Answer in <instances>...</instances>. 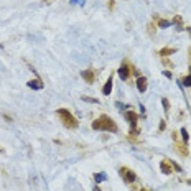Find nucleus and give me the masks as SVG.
Wrapping results in <instances>:
<instances>
[{
    "instance_id": "5701e85b",
    "label": "nucleus",
    "mask_w": 191,
    "mask_h": 191,
    "mask_svg": "<svg viewBox=\"0 0 191 191\" xmlns=\"http://www.w3.org/2000/svg\"><path fill=\"white\" fill-rule=\"evenodd\" d=\"M79 0H69V3H71V5H74V3H78Z\"/></svg>"
},
{
    "instance_id": "f8f14e48",
    "label": "nucleus",
    "mask_w": 191,
    "mask_h": 191,
    "mask_svg": "<svg viewBox=\"0 0 191 191\" xmlns=\"http://www.w3.org/2000/svg\"><path fill=\"white\" fill-rule=\"evenodd\" d=\"M176 50L175 48H163V50H160V56H168V54H175Z\"/></svg>"
},
{
    "instance_id": "6ab92c4d",
    "label": "nucleus",
    "mask_w": 191,
    "mask_h": 191,
    "mask_svg": "<svg viewBox=\"0 0 191 191\" xmlns=\"http://www.w3.org/2000/svg\"><path fill=\"white\" fill-rule=\"evenodd\" d=\"M116 107H119V109H127L128 106H125V104H122V102H116Z\"/></svg>"
},
{
    "instance_id": "393cba45",
    "label": "nucleus",
    "mask_w": 191,
    "mask_h": 191,
    "mask_svg": "<svg viewBox=\"0 0 191 191\" xmlns=\"http://www.w3.org/2000/svg\"><path fill=\"white\" fill-rule=\"evenodd\" d=\"M94 191H100V188H97V186H96V188H94Z\"/></svg>"
},
{
    "instance_id": "bb28decb",
    "label": "nucleus",
    "mask_w": 191,
    "mask_h": 191,
    "mask_svg": "<svg viewBox=\"0 0 191 191\" xmlns=\"http://www.w3.org/2000/svg\"><path fill=\"white\" fill-rule=\"evenodd\" d=\"M188 30H189V33H191V26H189V28H188Z\"/></svg>"
},
{
    "instance_id": "2eb2a0df",
    "label": "nucleus",
    "mask_w": 191,
    "mask_h": 191,
    "mask_svg": "<svg viewBox=\"0 0 191 191\" xmlns=\"http://www.w3.org/2000/svg\"><path fill=\"white\" fill-rule=\"evenodd\" d=\"M180 132H181V137H183V142H185V143H188V140H189V135H188V130H186V128H185V127H183V128H181V130H180Z\"/></svg>"
},
{
    "instance_id": "0eeeda50",
    "label": "nucleus",
    "mask_w": 191,
    "mask_h": 191,
    "mask_svg": "<svg viewBox=\"0 0 191 191\" xmlns=\"http://www.w3.org/2000/svg\"><path fill=\"white\" fill-rule=\"evenodd\" d=\"M160 170H162L163 175H171L173 166H171V163H170V160H163V162L160 163Z\"/></svg>"
},
{
    "instance_id": "b1692460",
    "label": "nucleus",
    "mask_w": 191,
    "mask_h": 191,
    "mask_svg": "<svg viewBox=\"0 0 191 191\" xmlns=\"http://www.w3.org/2000/svg\"><path fill=\"white\" fill-rule=\"evenodd\" d=\"M84 2L86 0H79V5H84Z\"/></svg>"
},
{
    "instance_id": "20e7f679",
    "label": "nucleus",
    "mask_w": 191,
    "mask_h": 191,
    "mask_svg": "<svg viewBox=\"0 0 191 191\" xmlns=\"http://www.w3.org/2000/svg\"><path fill=\"white\" fill-rule=\"evenodd\" d=\"M130 72H132V68L127 63H122V64H120V68L117 69V74H119L120 79H124V81H127V79H128Z\"/></svg>"
},
{
    "instance_id": "f03ea898",
    "label": "nucleus",
    "mask_w": 191,
    "mask_h": 191,
    "mask_svg": "<svg viewBox=\"0 0 191 191\" xmlns=\"http://www.w3.org/2000/svg\"><path fill=\"white\" fill-rule=\"evenodd\" d=\"M56 116L60 117V120L63 122L64 127H68V128H78V125H79L78 119H76V117L72 116L68 109H58L56 110Z\"/></svg>"
},
{
    "instance_id": "f257e3e1",
    "label": "nucleus",
    "mask_w": 191,
    "mask_h": 191,
    "mask_svg": "<svg viewBox=\"0 0 191 191\" xmlns=\"http://www.w3.org/2000/svg\"><path fill=\"white\" fill-rule=\"evenodd\" d=\"M92 128H94V130L112 132V134H116V132L119 130V127H117V124L114 122V120L110 119L109 116H100L99 119H96L94 122H92Z\"/></svg>"
},
{
    "instance_id": "aec40b11",
    "label": "nucleus",
    "mask_w": 191,
    "mask_h": 191,
    "mask_svg": "<svg viewBox=\"0 0 191 191\" xmlns=\"http://www.w3.org/2000/svg\"><path fill=\"white\" fill-rule=\"evenodd\" d=\"M163 76H165V78H168V79H171L173 78V74L170 71H163Z\"/></svg>"
},
{
    "instance_id": "423d86ee",
    "label": "nucleus",
    "mask_w": 191,
    "mask_h": 191,
    "mask_svg": "<svg viewBox=\"0 0 191 191\" xmlns=\"http://www.w3.org/2000/svg\"><path fill=\"white\" fill-rule=\"evenodd\" d=\"M81 76H82V79H84L88 84H92V82H94V79H96V74H94V71H92V69H84V71L81 72Z\"/></svg>"
},
{
    "instance_id": "4468645a",
    "label": "nucleus",
    "mask_w": 191,
    "mask_h": 191,
    "mask_svg": "<svg viewBox=\"0 0 191 191\" xmlns=\"http://www.w3.org/2000/svg\"><path fill=\"white\" fill-rule=\"evenodd\" d=\"M162 104H163V110H165V114L168 116V112H170V102H168V99H166V97H163Z\"/></svg>"
},
{
    "instance_id": "9d476101",
    "label": "nucleus",
    "mask_w": 191,
    "mask_h": 191,
    "mask_svg": "<svg viewBox=\"0 0 191 191\" xmlns=\"http://www.w3.org/2000/svg\"><path fill=\"white\" fill-rule=\"evenodd\" d=\"M112 81H114V78L109 76V79L106 81V84H104V88H102V94L104 96H109L110 92H112Z\"/></svg>"
},
{
    "instance_id": "ddd939ff",
    "label": "nucleus",
    "mask_w": 191,
    "mask_h": 191,
    "mask_svg": "<svg viewBox=\"0 0 191 191\" xmlns=\"http://www.w3.org/2000/svg\"><path fill=\"white\" fill-rule=\"evenodd\" d=\"M94 180H96V183H102V181H106V180H107V175H106L104 171L96 173V175H94Z\"/></svg>"
},
{
    "instance_id": "7ed1b4c3",
    "label": "nucleus",
    "mask_w": 191,
    "mask_h": 191,
    "mask_svg": "<svg viewBox=\"0 0 191 191\" xmlns=\"http://www.w3.org/2000/svg\"><path fill=\"white\" fill-rule=\"evenodd\" d=\"M119 173H120V176L124 178V181H125V183H134L135 178H137V175H135L132 170H128L127 166H122V168L119 170Z\"/></svg>"
},
{
    "instance_id": "6e6552de",
    "label": "nucleus",
    "mask_w": 191,
    "mask_h": 191,
    "mask_svg": "<svg viewBox=\"0 0 191 191\" xmlns=\"http://www.w3.org/2000/svg\"><path fill=\"white\" fill-rule=\"evenodd\" d=\"M135 84H137V89H138L140 92H145V91H147V86H148L147 78H143V76H138L137 81H135Z\"/></svg>"
},
{
    "instance_id": "a211bd4d",
    "label": "nucleus",
    "mask_w": 191,
    "mask_h": 191,
    "mask_svg": "<svg viewBox=\"0 0 191 191\" xmlns=\"http://www.w3.org/2000/svg\"><path fill=\"white\" fill-rule=\"evenodd\" d=\"M82 100H86V102H91V104H99V99H94V97H88V96H82Z\"/></svg>"
},
{
    "instance_id": "dca6fc26",
    "label": "nucleus",
    "mask_w": 191,
    "mask_h": 191,
    "mask_svg": "<svg viewBox=\"0 0 191 191\" xmlns=\"http://www.w3.org/2000/svg\"><path fill=\"white\" fill-rule=\"evenodd\" d=\"M181 86L191 88V76H186V78H183V79H181Z\"/></svg>"
},
{
    "instance_id": "412c9836",
    "label": "nucleus",
    "mask_w": 191,
    "mask_h": 191,
    "mask_svg": "<svg viewBox=\"0 0 191 191\" xmlns=\"http://www.w3.org/2000/svg\"><path fill=\"white\" fill-rule=\"evenodd\" d=\"M160 130H165V128H166V124H165V120H162V122H160Z\"/></svg>"
},
{
    "instance_id": "39448f33",
    "label": "nucleus",
    "mask_w": 191,
    "mask_h": 191,
    "mask_svg": "<svg viewBox=\"0 0 191 191\" xmlns=\"http://www.w3.org/2000/svg\"><path fill=\"white\" fill-rule=\"evenodd\" d=\"M124 117H125V120H127L128 124H130V127H132V128L137 125L138 116L135 114V110H125V112H124Z\"/></svg>"
},
{
    "instance_id": "4be33fe9",
    "label": "nucleus",
    "mask_w": 191,
    "mask_h": 191,
    "mask_svg": "<svg viewBox=\"0 0 191 191\" xmlns=\"http://www.w3.org/2000/svg\"><path fill=\"white\" fill-rule=\"evenodd\" d=\"M43 2H45V3H46V5H50V3H53V2H54V0H43Z\"/></svg>"
},
{
    "instance_id": "9b49d317",
    "label": "nucleus",
    "mask_w": 191,
    "mask_h": 191,
    "mask_svg": "<svg viewBox=\"0 0 191 191\" xmlns=\"http://www.w3.org/2000/svg\"><path fill=\"white\" fill-rule=\"evenodd\" d=\"M157 23H158L160 28H170V26L173 25V23L170 22V20H163V18H158V20H157Z\"/></svg>"
},
{
    "instance_id": "1a4fd4ad",
    "label": "nucleus",
    "mask_w": 191,
    "mask_h": 191,
    "mask_svg": "<svg viewBox=\"0 0 191 191\" xmlns=\"http://www.w3.org/2000/svg\"><path fill=\"white\" fill-rule=\"evenodd\" d=\"M43 81H41L40 78H36V79H33V81H28V88L30 89H33V91H41L43 89Z\"/></svg>"
},
{
    "instance_id": "f3484780",
    "label": "nucleus",
    "mask_w": 191,
    "mask_h": 191,
    "mask_svg": "<svg viewBox=\"0 0 191 191\" xmlns=\"http://www.w3.org/2000/svg\"><path fill=\"white\" fill-rule=\"evenodd\" d=\"M171 23L173 25H178V32H181V17H175Z\"/></svg>"
},
{
    "instance_id": "a878e982",
    "label": "nucleus",
    "mask_w": 191,
    "mask_h": 191,
    "mask_svg": "<svg viewBox=\"0 0 191 191\" xmlns=\"http://www.w3.org/2000/svg\"><path fill=\"white\" fill-rule=\"evenodd\" d=\"M189 56H191V48H189Z\"/></svg>"
}]
</instances>
